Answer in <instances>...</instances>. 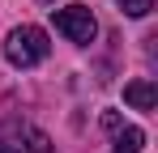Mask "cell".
I'll list each match as a JSON object with an SVG mask.
<instances>
[{
    "label": "cell",
    "instance_id": "cell-1",
    "mask_svg": "<svg viewBox=\"0 0 158 153\" xmlns=\"http://www.w3.org/2000/svg\"><path fill=\"white\" fill-rule=\"evenodd\" d=\"M47 30H39V26H17V30H9V38H4V60L13 64V68H34V64H43L47 60Z\"/></svg>",
    "mask_w": 158,
    "mask_h": 153
},
{
    "label": "cell",
    "instance_id": "cell-2",
    "mask_svg": "<svg viewBox=\"0 0 158 153\" xmlns=\"http://www.w3.org/2000/svg\"><path fill=\"white\" fill-rule=\"evenodd\" d=\"M52 17H56V30H60L69 43H77V47H90V43H94V34H98V22H94V13H90L85 4L52 9Z\"/></svg>",
    "mask_w": 158,
    "mask_h": 153
},
{
    "label": "cell",
    "instance_id": "cell-3",
    "mask_svg": "<svg viewBox=\"0 0 158 153\" xmlns=\"http://www.w3.org/2000/svg\"><path fill=\"white\" fill-rule=\"evenodd\" d=\"M0 153H52V140L39 128L9 119V124H0Z\"/></svg>",
    "mask_w": 158,
    "mask_h": 153
},
{
    "label": "cell",
    "instance_id": "cell-4",
    "mask_svg": "<svg viewBox=\"0 0 158 153\" xmlns=\"http://www.w3.org/2000/svg\"><path fill=\"white\" fill-rule=\"evenodd\" d=\"M124 102L137 106V111H154L158 106V85L154 81H128L124 85Z\"/></svg>",
    "mask_w": 158,
    "mask_h": 153
},
{
    "label": "cell",
    "instance_id": "cell-5",
    "mask_svg": "<svg viewBox=\"0 0 158 153\" xmlns=\"http://www.w3.org/2000/svg\"><path fill=\"white\" fill-rule=\"evenodd\" d=\"M141 145H145V132L137 124H124V128H115V149L111 153H141Z\"/></svg>",
    "mask_w": 158,
    "mask_h": 153
},
{
    "label": "cell",
    "instance_id": "cell-6",
    "mask_svg": "<svg viewBox=\"0 0 158 153\" xmlns=\"http://www.w3.org/2000/svg\"><path fill=\"white\" fill-rule=\"evenodd\" d=\"M120 9H124L128 17H150V9H154V0H120Z\"/></svg>",
    "mask_w": 158,
    "mask_h": 153
},
{
    "label": "cell",
    "instance_id": "cell-7",
    "mask_svg": "<svg viewBox=\"0 0 158 153\" xmlns=\"http://www.w3.org/2000/svg\"><path fill=\"white\" fill-rule=\"evenodd\" d=\"M103 128H107V132H115V128H124V119H120L115 111H103Z\"/></svg>",
    "mask_w": 158,
    "mask_h": 153
},
{
    "label": "cell",
    "instance_id": "cell-8",
    "mask_svg": "<svg viewBox=\"0 0 158 153\" xmlns=\"http://www.w3.org/2000/svg\"><path fill=\"white\" fill-rule=\"evenodd\" d=\"M39 4H56V0H39Z\"/></svg>",
    "mask_w": 158,
    "mask_h": 153
}]
</instances>
